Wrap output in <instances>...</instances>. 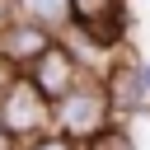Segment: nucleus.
I'll use <instances>...</instances> for the list:
<instances>
[{
  "instance_id": "f257e3e1",
  "label": "nucleus",
  "mask_w": 150,
  "mask_h": 150,
  "mask_svg": "<svg viewBox=\"0 0 150 150\" xmlns=\"http://www.w3.org/2000/svg\"><path fill=\"white\" fill-rule=\"evenodd\" d=\"M112 122H117V112H112V98H108L103 75H84L66 98H56V131H66L75 141H94Z\"/></svg>"
},
{
  "instance_id": "f03ea898",
  "label": "nucleus",
  "mask_w": 150,
  "mask_h": 150,
  "mask_svg": "<svg viewBox=\"0 0 150 150\" xmlns=\"http://www.w3.org/2000/svg\"><path fill=\"white\" fill-rule=\"evenodd\" d=\"M0 127L23 145V141H33V136H42V131L56 127V103H52L28 75H19V80L9 84V94L0 98Z\"/></svg>"
},
{
  "instance_id": "7ed1b4c3",
  "label": "nucleus",
  "mask_w": 150,
  "mask_h": 150,
  "mask_svg": "<svg viewBox=\"0 0 150 150\" xmlns=\"http://www.w3.org/2000/svg\"><path fill=\"white\" fill-rule=\"evenodd\" d=\"M23 75H28V80H33V84H38V89L56 103V98H66V94H70V89L89 75V66L80 61V52H75L66 38H56V42H52V47H47V52H42V56L23 70Z\"/></svg>"
},
{
  "instance_id": "20e7f679",
  "label": "nucleus",
  "mask_w": 150,
  "mask_h": 150,
  "mask_svg": "<svg viewBox=\"0 0 150 150\" xmlns=\"http://www.w3.org/2000/svg\"><path fill=\"white\" fill-rule=\"evenodd\" d=\"M70 23L84 28L98 47L127 52V0H70Z\"/></svg>"
},
{
  "instance_id": "39448f33",
  "label": "nucleus",
  "mask_w": 150,
  "mask_h": 150,
  "mask_svg": "<svg viewBox=\"0 0 150 150\" xmlns=\"http://www.w3.org/2000/svg\"><path fill=\"white\" fill-rule=\"evenodd\" d=\"M103 84H108V98H112L117 122L122 117H136V112H150V98H145V84H141V56L122 52L103 70Z\"/></svg>"
},
{
  "instance_id": "423d86ee",
  "label": "nucleus",
  "mask_w": 150,
  "mask_h": 150,
  "mask_svg": "<svg viewBox=\"0 0 150 150\" xmlns=\"http://www.w3.org/2000/svg\"><path fill=\"white\" fill-rule=\"evenodd\" d=\"M56 38H61V33H52L47 23H38V19H28V14H19V19L0 33V52H5L19 70H28V66H33V61L56 42Z\"/></svg>"
},
{
  "instance_id": "0eeeda50",
  "label": "nucleus",
  "mask_w": 150,
  "mask_h": 150,
  "mask_svg": "<svg viewBox=\"0 0 150 150\" xmlns=\"http://www.w3.org/2000/svg\"><path fill=\"white\" fill-rule=\"evenodd\" d=\"M19 9L38 23H47L52 33H66L70 28V0H19Z\"/></svg>"
},
{
  "instance_id": "6e6552de",
  "label": "nucleus",
  "mask_w": 150,
  "mask_h": 150,
  "mask_svg": "<svg viewBox=\"0 0 150 150\" xmlns=\"http://www.w3.org/2000/svg\"><path fill=\"white\" fill-rule=\"evenodd\" d=\"M84 150H136V141H131V131H127L122 122H112V127H103L94 141H84Z\"/></svg>"
},
{
  "instance_id": "1a4fd4ad",
  "label": "nucleus",
  "mask_w": 150,
  "mask_h": 150,
  "mask_svg": "<svg viewBox=\"0 0 150 150\" xmlns=\"http://www.w3.org/2000/svg\"><path fill=\"white\" fill-rule=\"evenodd\" d=\"M19 150H84V141H75V136H66V131H42V136H33V141H23Z\"/></svg>"
},
{
  "instance_id": "9d476101",
  "label": "nucleus",
  "mask_w": 150,
  "mask_h": 150,
  "mask_svg": "<svg viewBox=\"0 0 150 150\" xmlns=\"http://www.w3.org/2000/svg\"><path fill=\"white\" fill-rule=\"evenodd\" d=\"M19 75H23V70H19V66H14V61H9V56H5V52H0V98H5V94H9V84H14V80H19Z\"/></svg>"
}]
</instances>
